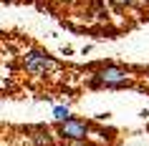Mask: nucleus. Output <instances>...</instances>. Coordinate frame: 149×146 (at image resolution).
I'll return each instance as SVG.
<instances>
[{"label":"nucleus","instance_id":"f03ea898","mask_svg":"<svg viewBox=\"0 0 149 146\" xmlns=\"http://www.w3.org/2000/svg\"><path fill=\"white\" fill-rule=\"evenodd\" d=\"M132 83L129 71L121 66H101L94 76V86H106V88H121Z\"/></svg>","mask_w":149,"mask_h":146},{"label":"nucleus","instance_id":"f257e3e1","mask_svg":"<svg viewBox=\"0 0 149 146\" xmlns=\"http://www.w3.org/2000/svg\"><path fill=\"white\" fill-rule=\"evenodd\" d=\"M23 68H25V73H31L36 78H46L58 68V63L43 51H28L23 55Z\"/></svg>","mask_w":149,"mask_h":146},{"label":"nucleus","instance_id":"20e7f679","mask_svg":"<svg viewBox=\"0 0 149 146\" xmlns=\"http://www.w3.org/2000/svg\"><path fill=\"white\" fill-rule=\"evenodd\" d=\"M53 118H56L58 123L68 121V118H71V111H68V106H56V108H53Z\"/></svg>","mask_w":149,"mask_h":146},{"label":"nucleus","instance_id":"39448f33","mask_svg":"<svg viewBox=\"0 0 149 146\" xmlns=\"http://www.w3.org/2000/svg\"><path fill=\"white\" fill-rule=\"evenodd\" d=\"M116 3H119V5H132L134 0H116Z\"/></svg>","mask_w":149,"mask_h":146},{"label":"nucleus","instance_id":"7ed1b4c3","mask_svg":"<svg viewBox=\"0 0 149 146\" xmlns=\"http://www.w3.org/2000/svg\"><path fill=\"white\" fill-rule=\"evenodd\" d=\"M88 131H91V126L86 121H81V118H68V121L58 123V134L66 141H86Z\"/></svg>","mask_w":149,"mask_h":146}]
</instances>
